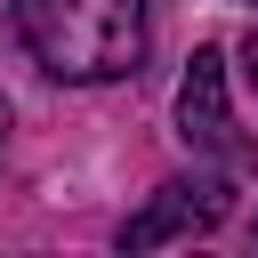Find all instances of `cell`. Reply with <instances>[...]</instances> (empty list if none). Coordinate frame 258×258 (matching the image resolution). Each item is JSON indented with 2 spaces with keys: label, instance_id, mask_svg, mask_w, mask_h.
Returning a JSON list of instances; mask_svg holds the SVG:
<instances>
[{
  "label": "cell",
  "instance_id": "2",
  "mask_svg": "<svg viewBox=\"0 0 258 258\" xmlns=\"http://www.w3.org/2000/svg\"><path fill=\"white\" fill-rule=\"evenodd\" d=\"M177 137L194 153H218V161L250 169V145L234 137V113H226V48H194V64L177 81Z\"/></svg>",
  "mask_w": 258,
  "mask_h": 258
},
{
  "label": "cell",
  "instance_id": "5",
  "mask_svg": "<svg viewBox=\"0 0 258 258\" xmlns=\"http://www.w3.org/2000/svg\"><path fill=\"white\" fill-rule=\"evenodd\" d=\"M0 145H8V97H0Z\"/></svg>",
  "mask_w": 258,
  "mask_h": 258
},
{
  "label": "cell",
  "instance_id": "1",
  "mask_svg": "<svg viewBox=\"0 0 258 258\" xmlns=\"http://www.w3.org/2000/svg\"><path fill=\"white\" fill-rule=\"evenodd\" d=\"M16 32L56 81H121L145 64V0H16Z\"/></svg>",
  "mask_w": 258,
  "mask_h": 258
},
{
  "label": "cell",
  "instance_id": "3",
  "mask_svg": "<svg viewBox=\"0 0 258 258\" xmlns=\"http://www.w3.org/2000/svg\"><path fill=\"white\" fill-rule=\"evenodd\" d=\"M226 218V185L218 177H169L145 194V210L121 226V250H169V242H194Z\"/></svg>",
  "mask_w": 258,
  "mask_h": 258
},
{
  "label": "cell",
  "instance_id": "4",
  "mask_svg": "<svg viewBox=\"0 0 258 258\" xmlns=\"http://www.w3.org/2000/svg\"><path fill=\"white\" fill-rule=\"evenodd\" d=\"M242 73H250V89H258V32H250V48H242Z\"/></svg>",
  "mask_w": 258,
  "mask_h": 258
},
{
  "label": "cell",
  "instance_id": "6",
  "mask_svg": "<svg viewBox=\"0 0 258 258\" xmlns=\"http://www.w3.org/2000/svg\"><path fill=\"white\" fill-rule=\"evenodd\" d=\"M250 8H258V0H250Z\"/></svg>",
  "mask_w": 258,
  "mask_h": 258
}]
</instances>
